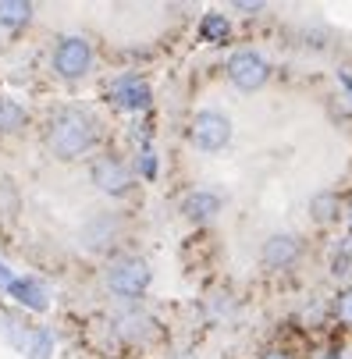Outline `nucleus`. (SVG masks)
Here are the masks:
<instances>
[{"label": "nucleus", "mask_w": 352, "mask_h": 359, "mask_svg": "<svg viewBox=\"0 0 352 359\" xmlns=\"http://www.w3.org/2000/svg\"><path fill=\"white\" fill-rule=\"evenodd\" d=\"M100 142V121L82 107H61L46 125V146L57 161H79Z\"/></svg>", "instance_id": "f257e3e1"}, {"label": "nucleus", "mask_w": 352, "mask_h": 359, "mask_svg": "<svg viewBox=\"0 0 352 359\" xmlns=\"http://www.w3.org/2000/svg\"><path fill=\"white\" fill-rule=\"evenodd\" d=\"M149 278L154 274H149V264L142 260V256H121V260H114L107 267V288L125 302L142 299L146 288H149Z\"/></svg>", "instance_id": "f03ea898"}, {"label": "nucleus", "mask_w": 352, "mask_h": 359, "mask_svg": "<svg viewBox=\"0 0 352 359\" xmlns=\"http://www.w3.org/2000/svg\"><path fill=\"white\" fill-rule=\"evenodd\" d=\"M231 142V121L221 111H199L192 118V146L203 153H217Z\"/></svg>", "instance_id": "7ed1b4c3"}, {"label": "nucleus", "mask_w": 352, "mask_h": 359, "mask_svg": "<svg viewBox=\"0 0 352 359\" xmlns=\"http://www.w3.org/2000/svg\"><path fill=\"white\" fill-rule=\"evenodd\" d=\"M93 65V46L82 36H65L54 46V72L61 79H82Z\"/></svg>", "instance_id": "20e7f679"}, {"label": "nucleus", "mask_w": 352, "mask_h": 359, "mask_svg": "<svg viewBox=\"0 0 352 359\" xmlns=\"http://www.w3.org/2000/svg\"><path fill=\"white\" fill-rule=\"evenodd\" d=\"M4 331H8L11 345L22 348L29 359H50V352H54V334L46 327H29L18 317H4Z\"/></svg>", "instance_id": "39448f33"}, {"label": "nucleus", "mask_w": 352, "mask_h": 359, "mask_svg": "<svg viewBox=\"0 0 352 359\" xmlns=\"http://www.w3.org/2000/svg\"><path fill=\"white\" fill-rule=\"evenodd\" d=\"M228 75H231V82H235L238 89L257 93V89L267 82L271 65L264 61V54H257V50H238V54L228 61Z\"/></svg>", "instance_id": "423d86ee"}, {"label": "nucleus", "mask_w": 352, "mask_h": 359, "mask_svg": "<svg viewBox=\"0 0 352 359\" xmlns=\"http://www.w3.org/2000/svg\"><path fill=\"white\" fill-rule=\"evenodd\" d=\"M89 178L100 192H107V196H125L132 189V171L125 168V161L111 157V153H104V157H96L89 164Z\"/></svg>", "instance_id": "0eeeda50"}, {"label": "nucleus", "mask_w": 352, "mask_h": 359, "mask_svg": "<svg viewBox=\"0 0 352 359\" xmlns=\"http://www.w3.org/2000/svg\"><path fill=\"white\" fill-rule=\"evenodd\" d=\"M79 238H82V245H86L89 252H107V249H114L118 238H121V217H114V214H96V217H89V221L82 224Z\"/></svg>", "instance_id": "6e6552de"}, {"label": "nucleus", "mask_w": 352, "mask_h": 359, "mask_svg": "<svg viewBox=\"0 0 352 359\" xmlns=\"http://www.w3.org/2000/svg\"><path fill=\"white\" fill-rule=\"evenodd\" d=\"M107 93H111V100L118 107H125V111H146L149 107V86L139 79V75H118L111 86H107Z\"/></svg>", "instance_id": "1a4fd4ad"}, {"label": "nucleus", "mask_w": 352, "mask_h": 359, "mask_svg": "<svg viewBox=\"0 0 352 359\" xmlns=\"http://www.w3.org/2000/svg\"><path fill=\"white\" fill-rule=\"evenodd\" d=\"M260 256H264V264H267V267L285 271V267H292L299 256H303V242H299L295 235H271V238L264 242Z\"/></svg>", "instance_id": "9d476101"}, {"label": "nucleus", "mask_w": 352, "mask_h": 359, "mask_svg": "<svg viewBox=\"0 0 352 359\" xmlns=\"http://www.w3.org/2000/svg\"><path fill=\"white\" fill-rule=\"evenodd\" d=\"M217 210H221V196H214V192H207V189L189 192V196L182 199V214L192 217V221H210V217H217Z\"/></svg>", "instance_id": "9b49d317"}, {"label": "nucleus", "mask_w": 352, "mask_h": 359, "mask_svg": "<svg viewBox=\"0 0 352 359\" xmlns=\"http://www.w3.org/2000/svg\"><path fill=\"white\" fill-rule=\"evenodd\" d=\"M8 292H11L22 306H29V310H46V306H50L46 288H43L36 278H15V281L8 285Z\"/></svg>", "instance_id": "f8f14e48"}, {"label": "nucleus", "mask_w": 352, "mask_h": 359, "mask_svg": "<svg viewBox=\"0 0 352 359\" xmlns=\"http://www.w3.org/2000/svg\"><path fill=\"white\" fill-rule=\"evenodd\" d=\"M114 327L125 338H146L149 331H154V320H149L146 313H139V310H125V313L114 317Z\"/></svg>", "instance_id": "ddd939ff"}, {"label": "nucleus", "mask_w": 352, "mask_h": 359, "mask_svg": "<svg viewBox=\"0 0 352 359\" xmlns=\"http://www.w3.org/2000/svg\"><path fill=\"white\" fill-rule=\"evenodd\" d=\"M32 18V4H22V0H0V25H8V29H15V25H25Z\"/></svg>", "instance_id": "4468645a"}, {"label": "nucleus", "mask_w": 352, "mask_h": 359, "mask_svg": "<svg viewBox=\"0 0 352 359\" xmlns=\"http://www.w3.org/2000/svg\"><path fill=\"white\" fill-rule=\"evenodd\" d=\"M310 214H313V221H331V217L338 214V196H334V192H320V196H313Z\"/></svg>", "instance_id": "2eb2a0df"}, {"label": "nucleus", "mask_w": 352, "mask_h": 359, "mask_svg": "<svg viewBox=\"0 0 352 359\" xmlns=\"http://www.w3.org/2000/svg\"><path fill=\"white\" fill-rule=\"evenodd\" d=\"M228 32H231V25H228L224 15H207V18H203V39L221 43V39H228Z\"/></svg>", "instance_id": "dca6fc26"}, {"label": "nucleus", "mask_w": 352, "mask_h": 359, "mask_svg": "<svg viewBox=\"0 0 352 359\" xmlns=\"http://www.w3.org/2000/svg\"><path fill=\"white\" fill-rule=\"evenodd\" d=\"M25 121V111L11 100H0V128H18Z\"/></svg>", "instance_id": "f3484780"}, {"label": "nucleus", "mask_w": 352, "mask_h": 359, "mask_svg": "<svg viewBox=\"0 0 352 359\" xmlns=\"http://www.w3.org/2000/svg\"><path fill=\"white\" fill-rule=\"evenodd\" d=\"M334 313H338V320H341L345 327H352V288H345V292L338 295V302H334Z\"/></svg>", "instance_id": "a211bd4d"}, {"label": "nucleus", "mask_w": 352, "mask_h": 359, "mask_svg": "<svg viewBox=\"0 0 352 359\" xmlns=\"http://www.w3.org/2000/svg\"><path fill=\"white\" fill-rule=\"evenodd\" d=\"M139 171L146 178H154L157 175V157H154V149H142V161H139Z\"/></svg>", "instance_id": "6ab92c4d"}, {"label": "nucleus", "mask_w": 352, "mask_h": 359, "mask_svg": "<svg viewBox=\"0 0 352 359\" xmlns=\"http://www.w3.org/2000/svg\"><path fill=\"white\" fill-rule=\"evenodd\" d=\"M11 281H15V274H11V271H8L4 264H0V285H4V288H8Z\"/></svg>", "instance_id": "aec40b11"}, {"label": "nucleus", "mask_w": 352, "mask_h": 359, "mask_svg": "<svg viewBox=\"0 0 352 359\" xmlns=\"http://www.w3.org/2000/svg\"><path fill=\"white\" fill-rule=\"evenodd\" d=\"M264 359H292V355H288V352H267Z\"/></svg>", "instance_id": "412c9836"}, {"label": "nucleus", "mask_w": 352, "mask_h": 359, "mask_svg": "<svg viewBox=\"0 0 352 359\" xmlns=\"http://www.w3.org/2000/svg\"><path fill=\"white\" fill-rule=\"evenodd\" d=\"M341 86H345L348 93H352V79H348V75H341Z\"/></svg>", "instance_id": "4be33fe9"}]
</instances>
